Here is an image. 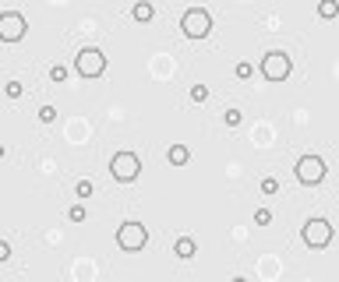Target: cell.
<instances>
[{"label":"cell","mask_w":339,"mask_h":282,"mask_svg":"<svg viewBox=\"0 0 339 282\" xmlns=\"http://www.w3.org/2000/svg\"><path fill=\"white\" fill-rule=\"evenodd\" d=\"M181 29H184L187 39H205L212 32V18H209L205 7H191V11H184V18H181Z\"/></svg>","instance_id":"obj_1"},{"label":"cell","mask_w":339,"mask_h":282,"mask_svg":"<svg viewBox=\"0 0 339 282\" xmlns=\"http://www.w3.org/2000/svg\"><path fill=\"white\" fill-rule=\"evenodd\" d=\"M110 173H113V180L131 184V180H138V173H142V159L134 156V152H117V156L110 159Z\"/></svg>","instance_id":"obj_2"},{"label":"cell","mask_w":339,"mask_h":282,"mask_svg":"<svg viewBox=\"0 0 339 282\" xmlns=\"http://www.w3.org/2000/svg\"><path fill=\"white\" fill-rule=\"evenodd\" d=\"M74 71H78L82 78H99V74L106 71V57H103V50L85 46V50L74 57Z\"/></svg>","instance_id":"obj_3"},{"label":"cell","mask_w":339,"mask_h":282,"mask_svg":"<svg viewBox=\"0 0 339 282\" xmlns=\"http://www.w3.org/2000/svg\"><path fill=\"white\" fill-rule=\"evenodd\" d=\"M290 71H293V63H290V57H286L283 50H272V53L262 57V74H265L269 81H283V78H290Z\"/></svg>","instance_id":"obj_4"},{"label":"cell","mask_w":339,"mask_h":282,"mask_svg":"<svg viewBox=\"0 0 339 282\" xmlns=\"http://www.w3.org/2000/svg\"><path fill=\"white\" fill-rule=\"evenodd\" d=\"M297 180H301L304 187L322 184V180H325V162H322L318 156H301L297 159Z\"/></svg>","instance_id":"obj_5"},{"label":"cell","mask_w":339,"mask_h":282,"mask_svg":"<svg viewBox=\"0 0 339 282\" xmlns=\"http://www.w3.org/2000/svg\"><path fill=\"white\" fill-rule=\"evenodd\" d=\"M145 240H149V229L142 226V222H124L121 229H117V244H121L124 251H142L145 247Z\"/></svg>","instance_id":"obj_6"},{"label":"cell","mask_w":339,"mask_h":282,"mask_svg":"<svg viewBox=\"0 0 339 282\" xmlns=\"http://www.w3.org/2000/svg\"><path fill=\"white\" fill-rule=\"evenodd\" d=\"M301 236H304L308 247H329V240H332V226H329V219H308V222H304V229H301Z\"/></svg>","instance_id":"obj_7"},{"label":"cell","mask_w":339,"mask_h":282,"mask_svg":"<svg viewBox=\"0 0 339 282\" xmlns=\"http://www.w3.org/2000/svg\"><path fill=\"white\" fill-rule=\"evenodd\" d=\"M22 35H25V18L18 11H4L0 14V39L4 42H18Z\"/></svg>","instance_id":"obj_8"},{"label":"cell","mask_w":339,"mask_h":282,"mask_svg":"<svg viewBox=\"0 0 339 282\" xmlns=\"http://www.w3.org/2000/svg\"><path fill=\"white\" fill-rule=\"evenodd\" d=\"M152 14H155V7L149 4V0H138V4L131 7V18H134V21H142V25H145V21H152Z\"/></svg>","instance_id":"obj_9"},{"label":"cell","mask_w":339,"mask_h":282,"mask_svg":"<svg viewBox=\"0 0 339 282\" xmlns=\"http://www.w3.org/2000/svg\"><path fill=\"white\" fill-rule=\"evenodd\" d=\"M173 254H177L181 261L194 257V240H191V236H181V240H177V247H173Z\"/></svg>","instance_id":"obj_10"},{"label":"cell","mask_w":339,"mask_h":282,"mask_svg":"<svg viewBox=\"0 0 339 282\" xmlns=\"http://www.w3.org/2000/svg\"><path fill=\"white\" fill-rule=\"evenodd\" d=\"M187 159H191L187 145H170V162H173V166H184Z\"/></svg>","instance_id":"obj_11"},{"label":"cell","mask_w":339,"mask_h":282,"mask_svg":"<svg viewBox=\"0 0 339 282\" xmlns=\"http://www.w3.org/2000/svg\"><path fill=\"white\" fill-rule=\"evenodd\" d=\"M336 14H339V0H322V4H318V18L329 21V18H336Z\"/></svg>","instance_id":"obj_12"},{"label":"cell","mask_w":339,"mask_h":282,"mask_svg":"<svg viewBox=\"0 0 339 282\" xmlns=\"http://www.w3.org/2000/svg\"><path fill=\"white\" fill-rule=\"evenodd\" d=\"M191 99H194V102H209V89H205V85H194V89H191Z\"/></svg>","instance_id":"obj_13"},{"label":"cell","mask_w":339,"mask_h":282,"mask_svg":"<svg viewBox=\"0 0 339 282\" xmlns=\"http://www.w3.org/2000/svg\"><path fill=\"white\" fill-rule=\"evenodd\" d=\"M74 194H78V198H89V194H92V180H78V184H74Z\"/></svg>","instance_id":"obj_14"},{"label":"cell","mask_w":339,"mask_h":282,"mask_svg":"<svg viewBox=\"0 0 339 282\" xmlns=\"http://www.w3.org/2000/svg\"><path fill=\"white\" fill-rule=\"evenodd\" d=\"M39 120H43V124H53V120H57V110H53V106H43V110H39Z\"/></svg>","instance_id":"obj_15"},{"label":"cell","mask_w":339,"mask_h":282,"mask_svg":"<svg viewBox=\"0 0 339 282\" xmlns=\"http://www.w3.org/2000/svg\"><path fill=\"white\" fill-rule=\"evenodd\" d=\"M223 120H226V127H237V124H241V110H226Z\"/></svg>","instance_id":"obj_16"},{"label":"cell","mask_w":339,"mask_h":282,"mask_svg":"<svg viewBox=\"0 0 339 282\" xmlns=\"http://www.w3.org/2000/svg\"><path fill=\"white\" fill-rule=\"evenodd\" d=\"M254 222H258V226H269V222H272V212H269V208H258V212H254Z\"/></svg>","instance_id":"obj_17"},{"label":"cell","mask_w":339,"mask_h":282,"mask_svg":"<svg viewBox=\"0 0 339 282\" xmlns=\"http://www.w3.org/2000/svg\"><path fill=\"white\" fill-rule=\"evenodd\" d=\"M251 71H254V67H251L247 60H241L237 67H233V74H237V78H251Z\"/></svg>","instance_id":"obj_18"},{"label":"cell","mask_w":339,"mask_h":282,"mask_svg":"<svg viewBox=\"0 0 339 282\" xmlns=\"http://www.w3.org/2000/svg\"><path fill=\"white\" fill-rule=\"evenodd\" d=\"M67 219H71V222H82V219H85V208H82V205H71Z\"/></svg>","instance_id":"obj_19"},{"label":"cell","mask_w":339,"mask_h":282,"mask_svg":"<svg viewBox=\"0 0 339 282\" xmlns=\"http://www.w3.org/2000/svg\"><path fill=\"white\" fill-rule=\"evenodd\" d=\"M50 78H53V81L61 85L64 78H67V67H61V63H57V67H50Z\"/></svg>","instance_id":"obj_20"},{"label":"cell","mask_w":339,"mask_h":282,"mask_svg":"<svg viewBox=\"0 0 339 282\" xmlns=\"http://www.w3.org/2000/svg\"><path fill=\"white\" fill-rule=\"evenodd\" d=\"M276 190H279V184L272 180V177H265V180H262V194H276Z\"/></svg>","instance_id":"obj_21"},{"label":"cell","mask_w":339,"mask_h":282,"mask_svg":"<svg viewBox=\"0 0 339 282\" xmlns=\"http://www.w3.org/2000/svg\"><path fill=\"white\" fill-rule=\"evenodd\" d=\"M22 92H25V89H22V81H7V95H11V99H18Z\"/></svg>","instance_id":"obj_22"},{"label":"cell","mask_w":339,"mask_h":282,"mask_svg":"<svg viewBox=\"0 0 339 282\" xmlns=\"http://www.w3.org/2000/svg\"><path fill=\"white\" fill-rule=\"evenodd\" d=\"M7 257H11V244H7V240H0V261H7Z\"/></svg>","instance_id":"obj_23"}]
</instances>
